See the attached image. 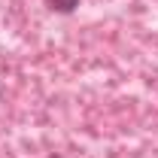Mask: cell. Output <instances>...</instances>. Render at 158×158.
<instances>
[{
	"mask_svg": "<svg viewBox=\"0 0 158 158\" xmlns=\"http://www.w3.org/2000/svg\"><path fill=\"white\" fill-rule=\"evenodd\" d=\"M49 6H52L55 12H61V15H70L79 6V0H49Z\"/></svg>",
	"mask_w": 158,
	"mask_h": 158,
	"instance_id": "obj_1",
	"label": "cell"
},
{
	"mask_svg": "<svg viewBox=\"0 0 158 158\" xmlns=\"http://www.w3.org/2000/svg\"><path fill=\"white\" fill-rule=\"evenodd\" d=\"M49 158H64V155H58V152H52V155H49Z\"/></svg>",
	"mask_w": 158,
	"mask_h": 158,
	"instance_id": "obj_2",
	"label": "cell"
},
{
	"mask_svg": "<svg viewBox=\"0 0 158 158\" xmlns=\"http://www.w3.org/2000/svg\"><path fill=\"white\" fill-rule=\"evenodd\" d=\"M0 100H3V85H0Z\"/></svg>",
	"mask_w": 158,
	"mask_h": 158,
	"instance_id": "obj_3",
	"label": "cell"
}]
</instances>
